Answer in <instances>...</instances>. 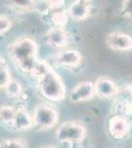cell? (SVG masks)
<instances>
[{
	"instance_id": "9c48e42d",
	"label": "cell",
	"mask_w": 132,
	"mask_h": 148,
	"mask_svg": "<svg viewBox=\"0 0 132 148\" xmlns=\"http://www.w3.org/2000/svg\"><path fill=\"white\" fill-rule=\"evenodd\" d=\"M130 130V125L126 118L120 116H114L109 121V130L112 137L122 139L127 135Z\"/></svg>"
},
{
	"instance_id": "8fae6325",
	"label": "cell",
	"mask_w": 132,
	"mask_h": 148,
	"mask_svg": "<svg viewBox=\"0 0 132 148\" xmlns=\"http://www.w3.org/2000/svg\"><path fill=\"white\" fill-rule=\"evenodd\" d=\"M91 2L87 0H77L73 1L69 6L68 14L75 21H83L90 16Z\"/></svg>"
},
{
	"instance_id": "ac0fdd59",
	"label": "cell",
	"mask_w": 132,
	"mask_h": 148,
	"mask_svg": "<svg viewBox=\"0 0 132 148\" xmlns=\"http://www.w3.org/2000/svg\"><path fill=\"white\" fill-rule=\"evenodd\" d=\"M0 148H28V144L23 139L8 138L0 141Z\"/></svg>"
},
{
	"instance_id": "5b68a950",
	"label": "cell",
	"mask_w": 132,
	"mask_h": 148,
	"mask_svg": "<svg viewBox=\"0 0 132 148\" xmlns=\"http://www.w3.org/2000/svg\"><path fill=\"white\" fill-rule=\"evenodd\" d=\"M96 95L95 85L91 81H82L77 84L69 93V99L73 103L86 102Z\"/></svg>"
},
{
	"instance_id": "3957f363",
	"label": "cell",
	"mask_w": 132,
	"mask_h": 148,
	"mask_svg": "<svg viewBox=\"0 0 132 148\" xmlns=\"http://www.w3.org/2000/svg\"><path fill=\"white\" fill-rule=\"evenodd\" d=\"M58 111L47 103H40L34 110V126L40 130H49L54 127L58 123Z\"/></svg>"
},
{
	"instance_id": "5bb4252c",
	"label": "cell",
	"mask_w": 132,
	"mask_h": 148,
	"mask_svg": "<svg viewBox=\"0 0 132 148\" xmlns=\"http://www.w3.org/2000/svg\"><path fill=\"white\" fill-rule=\"evenodd\" d=\"M51 12L52 13L50 14V20H51V23L53 24L54 28H60V29L65 28L69 18L68 11L57 10Z\"/></svg>"
},
{
	"instance_id": "7c38bea8",
	"label": "cell",
	"mask_w": 132,
	"mask_h": 148,
	"mask_svg": "<svg viewBox=\"0 0 132 148\" xmlns=\"http://www.w3.org/2000/svg\"><path fill=\"white\" fill-rule=\"evenodd\" d=\"M13 130L18 131H26L34 127L33 114H31L27 110L20 108L17 109L16 116L11 126Z\"/></svg>"
},
{
	"instance_id": "e0dca14e",
	"label": "cell",
	"mask_w": 132,
	"mask_h": 148,
	"mask_svg": "<svg viewBox=\"0 0 132 148\" xmlns=\"http://www.w3.org/2000/svg\"><path fill=\"white\" fill-rule=\"evenodd\" d=\"M4 90H5V93L9 97L14 98V99H18L23 94V87L21 85V83L14 79H12L9 82V84L6 86V88Z\"/></svg>"
},
{
	"instance_id": "2e32d148",
	"label": "cell",
	"mask_w": 132,
	"mask_h": 148,
	"mask_svg": "<svg viewBox=\"0 0 132 148\" xmlns=\"http://www.w3.org/2000/svg\"><path fill=\"white\" fill-rule=\"evenodd\" d=\"M9 6L17 12H29L32 11L37 6V1L32 0H18V1H9Z\"/></svg>"
},
{
	"instance_id": "603a6c76",
	"label": "cell",
	"mask_w": 132,
	"mask_h": 148,
	"mask_svg": "<svg viewBox=\"0 0 132 148\" xmlns=\"http://www.w3.org/2000/svg\"><path fill=\"white\" fill-rule=\"evenodd\" d=\"M49 3V9L50 11H57L60 10V8L64 5V1H47Z\"/></svg>"
},
{
	"instance_id": "d4e9b609",
	"label": "cell",
	"mask_w": 132,
	"mask_h": 148,
	"mask_svg": "<svg viewBox=\"0 0 132 148\" xmlns=\"http://www.w3.org/2000/svg\"><path fill=\"white\" fill-rule=\"evenodd\" d=\"M44 148H57V147H54V146H49V147H44Z\"/></svg>"
},
{
	"instance_id": "7402d4cb",
	"label": "cell",
	"mask_w": 132,
	"mask_h": 148,
	"mask_svg": "<svg viewBox=\"0 0 132 148\" xmlns=\"http://www.w3.org/2000/svg\"><path fill=\"white\" fill-rule=\"evenodd\" d=\"M122 14L124 16H132V0L122 2Z\"/></svg>"
},
{
	"instance_id": "8992f818",
	"label": "cell",
	"mask_w": 132,
	"mask_h": 148,
	"mask_svg": "<svg viewBox=\"0 0 132 148\" xmlns=\"http://www.w3.org/2000/svg\"><path fill=\"white\" fill-rule=\"evenodd\" d=\"M107 47L114 51H128L132 49V37L125 33L112 32L105 39Z\"/></svg>"
},
{
	"instance_id": "30bf717a",
	"label": "cell",
	"mask_w": 132,
	"mask_h": 148,
	"mask_svg": "<svg viewBox=\"0 0 132 148\" xmlns=\"http://www.w3.org/2000/svg\"><path fill=\"white\" fill-rule=\"evenodd\" d=\"M95 92L103 99L116 97L118 93V88L116 83L107 77H101L95 83Z\"/></svg>"
},
{
	"instance_id": "4fadbf2b",
	"label": "cell",
	"mask_w": 132,
	"mask_h": 148,
	"mask_svg": "<svg viewBox=\"0 0 132 148\" xmlns=\"http://www.w3.org/2000/svg\"><path fill=\"white\" fill-rule=\"evenodd\" d=\"M17 110L10 105L0 106V123L6 126H12Z\"/></svg>"
},
{
	"instance_id": "cb8c5ba5",
	"label": "cell",
	"mask_w": 132,
	"mask_h": 148,
	"mask_svg": "<svg viewBox=\"0 0 132 148\" xmlns=\"http://www.w3.org/2000/svg\"><path fill=\"white\" fill-rule=\"evenodd\" d=\"M70 148H83L82 142H76V143H71Z\"/></svg>"
},
{
	"instance_id": "6da1fadb",
	"label": "cell",
	"mask_w": 132,
	"mask_h": 148,
	"mask_svg": "<svg viewBox=\"0 0 132 148\" xmlns=\"http://www.w3.org/2000/svg\"><path fill=\"white\" fill-rule=\"evenodd\" d=\"M8 53L15 65L25 73L32 74L40 61L38 58V45L31 38L15 40L9 46Z\"/></svg>"
},
{
	"instance_id": "d6986e66",
	"label": "cell",
	"mask_w": 132,
	"mask_h": 148,
	"mask_svg": "<svg viewBox=\"0 0 132 148\" xmlns=\"http://www.w3.org/2000/svg\"><path fill=\"white\" fill-rule=\"evenodd\" d=\"M12 80L11 74L8 67L4 65H0V90L5 89L6 86L9 84V82Z\"/></svg>"
},
{
	"instance_id": "9a60e30c",
	"label": "cell",
	"mask_w": 132,
	"mask_h": 148,
	"mask_svg": "<svg viewBox=\"0 0 132 148\" xmlns=\"http://www.w3.org/2000/svg\"><path fill=\"white\" fill-rule=\"evenodd\" d=\"M114 111L116 116L126 118L132 114V101L130 100H120L114 105Z\"/></svg>"
},
{
	"instance_id": "7a4b0ae2",
	"label": "cell",
	"mask_w": 132,
	"mask_h": 148,
	"mask_svg": "<svg viewBox=\"0 0 132 148\" xmlns=\"http://www.w3.org/2000/svg\"><path fill=\"white\" fill-rule=\"evenodd\" d=\"M39 89L42 96L51 102L62 101L66 97L65 85L52 68L39 78Z\"/></svg>"
},
{
	"instance_id": "ba28073f",
	"label": "cell",
	"mask_w": 132,
	"mask_h": 148,
	"mask_svg": "<svg viewBox=\"0 0 132 148\" xmlns=\"http://www.w3.org/2000/svg\"><path fill=\"white\" fill-rule=\"evenodd\" d=\"M54 61L57 65L74 68L79 66L82 62V56L76 49H65L56 54Z\"/></svg>"
},
{
	"instance_id": "ffe728a7",
	"label": "cell",
	"mask_w": 132,
	"mask_h": 148,
	"mask_svg": "<svg viewBox=\"0 0 132 148\" xmlns=\"http://www.w3.org/2000/svg\"><path fill=\"white\" fill-rule=\"evenodd\" d=\"M50 68H51V67H50V65L47 62L40 60L39 63H38L37 66H36V68L34 69L32 75L37 76L38 78H40V77H42V76L44 75V74L47 73Z\"/></svg>"
},
{
	"instance_id": "44dd1931",
	"label": "cell",
	"mask_w": 132,
	"mask_h": 148,
	"mask_svg": "<svg viewBox=\"0 0 132 148\" xmlns=\"http://www.w3.org/2000/svg\"><path fill=\"white\" fill-rule=\"evenodd\" d=\"M12 20L6 15H2L0 14V35L4 34V33L8 32L12 28Z\"/></svg>"
},
{
	"instance_id": "277c9868",
	"label": "cell",
	"mask_w": 132,
	"mask_h": 148,
	"mask_svg": "<svg viewBox=\"0 0 132 148\" xmlns=\"http://www.w3.org/2000/svg\"><path fill=\"white\" fill-rule=\"evenodd\" d=\"M87 135L86 127L78 121H65L57 127L55 137L59 142L76 143L83 142Z\"/></svg>"
},
{
	"instance_id": "52a82bcc",
	"label": "cell",
	"mask_w": 132,
	"mask_h": 148,
	"mask_svg": "<svg viewBox=\"0 0 132 148\" xmlns=\"http://www.w3.org/2000/svg\"><path fill=\"white\" fill-rule=\"evenodd\" d=\"M45 40L49 47L54 49H62L69 45L70 35L64 29L53 27L47 31L45 35Z\"/></svg>"
}]
</instances>
